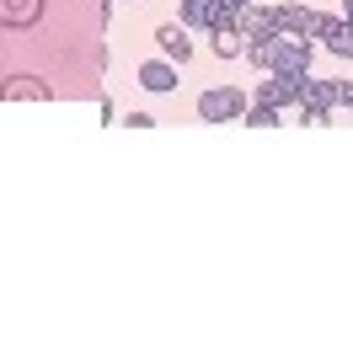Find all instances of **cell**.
<instances>
[{"label":"cell","mask_w":353,"mask_h":358,"mask_svg":"<svg viewBox=\"0 0 353 358\" xmlns=\"http://www.w3.org/2000/svg\"><path fill=\"white\" fill-rule=\"evenodd\" d=\"M247 59L268 75H310V38L294 32H273V38H251Z\"/></svg>","instance_id":"obj_1"},{"label":"cell","mask_w":353,"mask_h":358,"mask_svg":"<svg viewBox=\"0 0 353 358\" xmlns=\"http://www.w3.org/2000/svg\"><path fill=\"white\" fill-rule=\"evenodd\" d=\"M43 16V0H0V27H32Z\"/></svg>","instance_id":"obj_9"},{"label":"cell","mask_w":353,"mask_h":358,"mask_svg":"<svg viewBox=\"0 0 353 358\" xmlns=\"http://www.w3.org/2000/svg\"><path fill=\"white\" fill-rule=\"evenodd\" d=\"M342 16H348V22H353V0H342Z\"/></svg>","instance_id":"obj_15"},{"label":"cell","mask_w":353,"mask_h":358,"mask_svg":"<svg viewBox=\"0 0 353 358\" xmlns=\"http://www.w3.org/2000/svg\"><path fill=\"white\" fill-rule=\"evenodd\" d=\"M241 118H247L251 129H273V123H279V107H268V102H257V107H247V113H241Z\"/></svg>","instance_id":"obj_14"},{"label":"cell","mask_w":353,"mask_h":358,"mask_svg":"<svg viewBox=\"0 0 353 358\" xmlns=\"http://www.w3.org/2000/svg\"><path fill=\"white\" fill-rule=\"evenodd\" d=\"M235 32H241V38H273V11H257V6H241V11H235Z\"/></svg>","instance_id":"obj_8"},{"label":"cell","mask_w":353,"mask_h":358,"mask_svg":"<svg viewBox=\"0 0 353 358\" xmlns=\"http://www.w3.org/2000/svg\"><path fill=\"white\" fill-rule=\"evenodd\" d=\"M214 11H220V0H182V22L188 27H209Z\"/></svg>","instance_id":"obj_13"},{"label":"cell","mask_w":353,"mask_h":358,"mask_svg":"<svg viewBox=\"0 0 353 358\" xmlns=\"http://www.w3.org/2000/svg\"><path fill=\"white\" fill-rule=\"evenodd\" d=\"M342 96H338V80H300V107H310V113H332Z\"/></svg>","instance_id":"obj_4"},{"label":"cell","mask_w":353,"mask_h":358,"mask_svg":"<svg viewBox=\"0 0 353 358\" xmlns=\"http://www.w3.org/2000/svg\"><path fill=\"white\" fill-rule=\"evenodd\" d=\"M0 102H48V80H38V75H11V80L0 86Z\"/></svg>","instance_id":"obj_7"},{"label":"cell","mask_w":353,"mask_h":358,"mask_svg":"<svg viewBox=\"0 0 353 358\" xmlns=\"http://www.w3.org/2000/svg\"><path fill=\"white\" fill-rule=\"evenodd\" d=\"M300 80H305V75H268L257 102H268V107H294V102H300Z\"/></svg>","instance_id":"obj_5"},{"label":"cell","mask_w":353,"mask_h":358,"mask_svg":"<svg viewBox=\"0 0 353 358\" xmlns=\"http://www.w3.org/2000/svg\"><path fill=\"white\" fill-rule=\"evenodd\" d=\"M155 43H161V54L176 59V64H188V54H193V43H188V32H182V27H161V32H155Z\"/></svg>","instance_id":"obj_11"},{"label":"cell","mask_w":353,"mask_h":358,"mask_svg":"<svg viewBox=\"0 0 353 358\" xmlns=\"http://www.w3.org/2000/svg\"><path fill=\"white\" fill-rule=\"evenodd\" d=\"M316 38H326V48L338 54V59H353V22L348 16H321V32Z\"/></svg>","instance_id":"obj_6"},{"label":"cell","mask_w":353,"mask_h":358,"mask_svg":"<svg viewBox=\"0 0 353 358\" xmlns=\"http://www.w3.org/2000/svg\"><path fill=\"white\" fill-rule=\"evenodd\" d=\"M139 86H145V91H172L176 86V70L166 59H150V64H139Z\"/></svg>","instance_id":"obj_10"},{"label":"cell","mask_w":353,"mask_h":358,"mask_svg":"<svg viewBox=\"0 0 353 358\" xmlns=\"http://www.w3.org/2000/svg\"><path fill=\"white\" fill-rule=\"evenodd\" d=\"M209 48H214V59H235L247 43H241V32H235V27H214V32H209Z\"/></svg>","instance_id":"obj_12"},{"label":"cell","mask_w":353,"mask_h":358,"mask_svg":"<svg viewBox=\"0 0 353 358\" xmlns=\"http://www.w3.org/2000/svg\"><path fill=\"white\" fill-rule=\"evenodd\" d=\"M273 27L294 32V38H316V32H321V11H310V6H284V11H273Z\"/></svg>","instance_id":"obj_3"},{"label":"cell","mask_w":353,"mask_h":358,"mask_svg":"<svg viewBox=\"0 0 353 358\" xmlns=\"http://www.w3.org/2000/svg\"><path fill=\"white\" fill-rule=\"evenodd\" d=\"M230 6H235V11H241V6H251V0H230Z\"/></svg>","instance_id":"obj_16"},{"label":"cell","mask_w":353,"mask_h":358,"mask_svg":"<svg viewBox=\"0 0 353 358\" xmlns=\"http://www.w3.org/2000/svg\"><path fill=\"white\" fill-rule=\"evenodd\" d=\"M247 102H241V91L235 86H220V91H204L198 96V118L204 123H225V118H241Z\"/></svg>","instance_id":"obj_2"}]
</instances>
